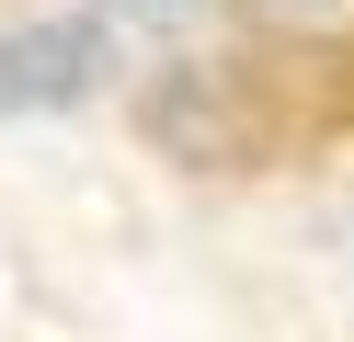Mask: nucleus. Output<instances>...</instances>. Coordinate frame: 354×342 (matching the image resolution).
<instances>
[{
    "instance_id": "2",
    "label": "nucleus",
    "mask_w": 354,
    "mask_h": 342,
    "mask_svg": "<svg viewBox=\"0 0 354 342\" xmlns=\"http://www.w3.org/2000/svg\"><path fill=\"white\" fill-rule=\"evenodd\" d=\"M263 23H286V35H343L354 23V0H252Z\"/></svg>"
},
{
    "instance_id": "3",
    "label": "nucleus",
    "mask_w": 354,
    "mask_h": 342,
    "mask_svg": "<svg viewBox=\"0 0 354 342\" xmlns=\"http://www.w3.org/2000/svg\"><path fill=\"white\" fill-rule=\"evenodd\" d=\"M103 12H115V23H149V35H183L206 0H103Z\"/></svg>"
},
{
    "instance_id": "1",
    "label": "nucleus",
    "mask_w": 354,
    "mask_h": 342,
    "mask_svg": "<svg viewBox=\"0 0 354 342\" xmlns=\"http://www.w3.org/2000/svg\"><path fill=\"white\" fill-rule=\"evenodd\" d=\"M92 80H103V35L92 23H24V35H0V114L92 103Z\"/></svg>"
}]
</instances>
